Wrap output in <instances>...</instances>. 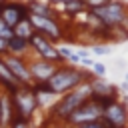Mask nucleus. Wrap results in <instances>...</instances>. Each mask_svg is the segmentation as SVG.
<instances>
[{
  "mask_svg": "<svg viewBox=\"0 0 128 128\" xmlns=\"http://www.w3.org/2000/svg\"><path fill=\"white\" fill-rule=\"evenodd\" d=\"M126 90H128V82H126V80H124V82H122V84H120V92H122V94H124V92H126Z\"/></svg>",
  "mask_w": 128,
  "mask_h": 128,
  "instance_id": "nucleus-23",
  "label": "nucleus"
},
{
  "mask_svg": "<svg viewBox=\"0 0 128 128\" xmlns=\"http://www.w3.org/2000/svg\"><path fill=\"white\" fill-rule=\"evenodd\" d=\"M102 110H104V108L90 98V100H86L80 108H76V110L68 116L66 124H70V126H80V124H86V122H96V120L102 118Z\"/></svg>",
  "mask_w": 128,
  "mask_h": 128,
  "instance_id": "nucleus-5",
  "label": "nucleus"
},
{
  "mask_svg": "<svg viewBox=\"0 0 128 128\" xmlns=\"http://www.w3.org/2000/svg\"><path fill=\"white\" fill-rule=\"evenodd\" d=\"M6 68L10 70V74L20 82V86H32V78H30V72H28V64L18 58V56H12V54H4L2 56Z\"/></svg>",
  "mask_w": 128,
  "mask_h": 128,
  "instance_id": "nucleus-7",
  "label": "nucleus"
},
{
  "mask_svg": "<svg viewBox=\"0 0 128 128\" xmlns=\"http://www.w3.org/2000/svg\"><path fill=\"white\" fill-rule=\"evenodd\" d=\"M28 6L24 4H18V2H4L0 6V20L8 26V28H14L22 18H28Z\"/></svg>",
  "mask_w": 128,
  "mask_h": 128,
  "instance_id": "nucleus-8",
  "label": "nucleus"
},
{
  "mask_svg": "<svg viewBox=\"0 0 128 128\" xmlns=\"http://www.w3.org/2000/svg\"><path fill=\"white\" fill-rule=\"evenodd\" d=\"M58 6H60L62 12H66V14H70V16H74V14L82 12V10H86L84 4H82V0H74V2H68V4H58Z\"/></svg>",
  "mask_w": 128,
  "mask_h": 128,
  "instance_id": "nucleus-16",
  "label": "nucleus"
},
{
  "mask_svg": "<svg viewBox=\"0 0 128 128\" xmlns=\"http://www.w3.org/2000/svg\"><path fill=\"white\" fill-rule=\"evenodd\" d=\"M46 2H52V4H68V2H74V0H46Z\"/></svg>",
  "mask_w": 128,
  "mask_h": 128,
  "instance_id": "nucleus-22",
  "label": "nucleus"
},
{
  "mask_svg": "<svg viewBox=\"0 0 128 128\" xmlns=\"http://www.w3.org/2000/svg\"><path fill=\"white\" fill-rule=\"evenodd\" d=\"M0 84L4 86V90H6L8 94H12L16 88H20V82L10 74V70L6 68V64H4V60H2V56H0Z\"/></svg>",
  "mask_w": 128,
  "mask_h": 128,
  "instance_id": "nucleus-12",
  "label": "nucleus"
},
{
  "mask_svg": "<svg viewBox=\"0 0 128 128\" xmlns=\"http://www.w3.org/2000/svg\"><path fill=\"white\" fill-rule=\"evenodd\" d=\"M90 12H92L96 18H100L110 30H114V28L126 30V18H128V14H126V6H124L122 0H112V2H108L106 6L94 8V10H90Z\"/></svg>",
  "mask_w": 128,
  "mask_h": 128,
  "instance_id": "nucleus-4",
  "label": "nucleus"
},
{
  "mask_svg": "<svg viewBox=\"0 0 128 128\" xmlns=\"http://www.w3.org/2000/svg\"><path fill=\"white\" fill-rule=\"evenodd\" d=\"M28 44L34 48V52H36L42 60H48V62H58V60H60L56 46H54L48 38H44L42 34H38V32L32 34V38L28 40Z\"/></svg>",
  "mask_w": 128,
  "mask_h": 128,
  "instance_id": "nucleus-9",
  "label": "nucleus"
},
{
  "mask_svg": "<svg viewBox=\"0 0 128 128\" xmlns=\"http://www.w3.org/2000/svg\"><path fill=\"white\" fill-rule=\"evenodd\" d=\"M28 128H38V126H32V124H30V126H28Z\"/></svg>",
  "mask_w": 128,
  "mask_h": 128,
  "instance_id": "nucleus-25",
  "label": "nucleus"
},
{
  "mask_svg": "<svg viewBox=\"0 0 128 128\" xmlns=\"http://www.w3.org/2000/svg\"><path fill=\"white\" fill-rule=\"evenodd\" d=\"M4 2H6V0H0V6H2V4H4Z\"/></svg>",
  "mask_w": 128,
  "mask_h": 128,
  "instance_id": "nucleus-26",
  "label": "nucleus"
},
{
  "mask_svg": "<svg viewBox=\"0 0 128 128\" xmlns=\"http://www.w3.org/2000/svg\"><path fill=\"white\" fill-rule=\"evenodd\" d=\"M0 128H8V126H4V124H0Z\"/></svg>",
  "mask_w": 128,
  "mask_h": 128,
  "instance_id": "nucleus-24",
  "label": "nucleus"
},
{
  "mask_svg": "<svg viewBox=\"0 0 128 128\" xmlns=\"http://www.w3.org/2000/svg\"><path fill=\"white\" fill-rule=\"evenodd\" d=\"M56 62H48V60H36V62H30L28 64V72H30V78H32V84H44L56 70Z\"/></svg>",
  "mask_w": 128,
  "mask_h": 128,
  "instance_id": "nucleus-10",
  "label": "nucleus"
},
{
  "mask_svg": "<svg viewBox=\"0 0 128 128\" xmlns=\"http://www.w3.org/2000/svg\"><path fill=\"white\" fill-rule=\"evenodd\" d=\"M92 76L88 72H84L82 68H74V66H62V68H56L54 74L44 82V86L54 92L56 96H62L70 90H74L78 84L90 80Z\"/></svg>",
  "mask_w": 128,
  "mask_h": 128,
  "instance_id": "nucleus-1",
  "label": "nucleus"
},
{
  "mask_svg": "<svg viewBox=\"0 0 128 128\" xmlns=\"http://www.w3.org/2000/svg\"><path fill=\"white\" fill-rule=\"evenodd\" d=\"M6 46H8V48H6V54L18 56V58H22V56L26 54V50H28V42H26V40H20V38H16V36L8 38Z\"/></svg>",
  "mask_w": 128,
  "mask_h": 128,
  "instance_id": "nucleus-14",
  "label": "nucleus"
},
{
  "mask_svg": "<svg viewBox=\"0 0 128 128\" xmlns=\"http://www.w3.org/2000/svg\"><path fill=\"white\" fill-rule=\"evenodd\" d=\"M90 52H92L94 56H108V54H112V48H110L108 44H94Z\"/></svg>",
  "mask_w": 128,
  "mask_h": 128,
  "instance_id": "nucleus-17",
  "label": "nucleus"
},
{
  "mask_svg": "<svg viewBox=\"0 0 128 128\" xmlns=\"http://www.w3.org/2000/svg\"><path fill=\"white\" fill-rule=\"evenodd\" d=\"M90 96H92V90H90V84H88V80H86V82L78 84L74 90L66 92L64 96H60V98L56 100V104H54V108H52V118H56V120H60V122H66L68 116H70L76 108H80L86 100H90Z\"/></svg>",
  "mask_w": 128,
  "mask_h": 128,
  "instance_id": "nucleus-2",
  "label": "nucleus"
},
{
  "mask_svg": "<svg viewBox=\"0 0 128 128\" xmlns=\"http://www.w3.org/2000/svg\"><path fill=\"white\" fill-rule=\"evenodd\" d=\"M90 70H92V76H94V78H104V76H106V66H104L102 62H94V64L90 66Z\"/></svg>",
  "mask_w": 128,
  "mask_h": 128,
  "instance_id": "nucleus-18",
  "label": "nucleus"
},
{
  "mask_svg": "<svg viewBox=\"0 0 128 128\" xmlns=\"http://www.w3.org/2000/svg\"><path fill=\"white\" fill-rule=\"evenodd\" d=\"M32 34H36V32H34V28H32V24H30L28 18H22V20L12 28V36H16V38H20V40H26V42L32 38Z\"/></svg>",
  "mask_w": 128,
  "mask_h": 128,
  "instance_id": "nucleus-13",
  "label": "nucleus"
},
{
  "mask_svg": "<svg viewBox=\"0 0 128 128\" xmlns=\"http://www.w3.org/2000/svg\"><path fill=\"white\" fill-rule=\"evenodd\" d=\"M74 128H108L102 120H96V122H86V124H80V126H74Z\"/></svg>",
  "mask_w": 128,
  "mask_h": 128,
  "instance_id": "nucleus-21",
  "label": "nucleus"
},
{
  "mask_svg": "<svg viewBox=\"0 0 128 128\" xmlns=\"http://www.w3.org/2000/svg\"><path fill=\"white\" fill-rule=\"evenodd\" d=\"M10 96V102H12V110L14 114L12 116H18L26 122H30L38 110V104H36V96H34V90L30 86H20L16 88Z\"/></svg>",
  "mask_w": 128,
  "mask_h": 128,
  "instance_id": "nucleus-3",
  "label": "nucleus"
},
{
  "mask_svg": "<svg viewBox=\"0 0 128 128\" xmlns=\"http://www.w3.org/2000/svg\"><path fill=\"white\" fill-rule=\"evenodd\" d=\"M108 2H112V0H82L84 8H88V10H94V8H100V6H106Z\"/></svg>",
  "mask_w": 128,
  "mask_h": 128,
  "instance_id": "nucleus-19",
  "label": "nucleus"
},
{
  "mask_svg": "<svg viewBox=\"0 0 128 128\" xmlns=\"http://www.w3.org/2000/svg\"><path fill=\"white\" fill-rule=\"evenodd\" d=\"M28 12L30 14H36V16H42V18H54V12L50 10L48 2H42V0H30Z\"/></svg>",
  "mask_w": 128,
  "mask_h": 128,
  "instance_id": "nucleus-15",
  "label": "nucleus"
},
{
  "mask_svg": "<svg viewBox=\"0 0 128 128\" xmlns=\"http://www.w3.org/2000/svg\"><path fill=\"white\" fill-rule=\"evenodd\" d=\"M0 38H4V40H8V38H12V28H8L2 20H0Z\"/></svg>",
  "mask_w": 128,
  "mask_h": 128,
  "instance_id": "nucleus-20",
  "label": "nucleus"
},
{
  "mask_svg": "<svg viewBox=\"0 0 128 128\" xmlns=\"http://www.w3.org/2000/svg\"><path fill=\"white\" fill-rule=\"evenodd\" d=\"M100 120L108 128H126V102H124V98H120L114 104L106 106L102 110V118Z\"/></svg>",
  "mask_w": 128,
  "mask_h": 128,
  "instance_id": "nucleus-6",
  "label": "nucleus"
},
{
  "mask_svg": "<svg viewBox=\"0 0 128 128\" xmlns=\"http://www.w3.org/2000/svg\"><path fill=\"white\" fill-rule=\"evenodd\" d=\"M88 84H90L92 96H120L118 88L112 82H108L106 78H90Z\"/></svg>",
  "mask_w": 128,
  "mask_h": 128,
  "instance_id": "nucleus-11",
  "label": "nucleus"
}]
</instances>
